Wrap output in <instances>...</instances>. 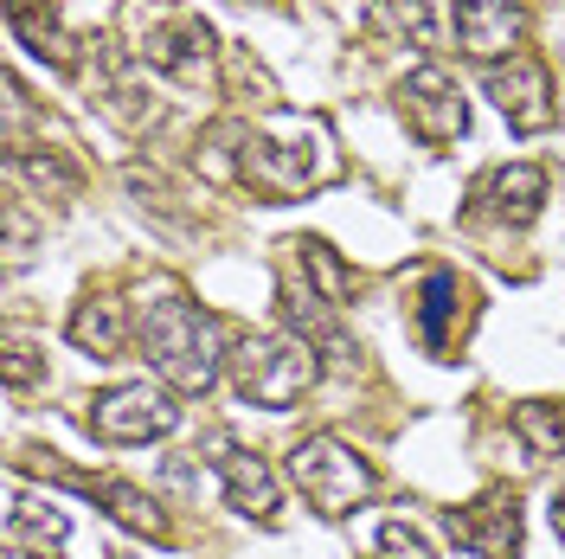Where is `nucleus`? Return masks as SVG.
Segmentation results:
<instances>
[{
    "instance_id": "8",
    "label": "nucleus",
    "mask_w": 565,
    "mask_h": 559,
    "mask_svg": "<svg viewBox=\"0 0 565 559\" xmlns=\"http://www.w3.org/2000/svg\"><path fill=\"white\" fill-rule=\"evenodd\" d=\"M489 97L514 129H546V123L559 116V104H553V77H546L540 59H508V65H494L489 71Z\"/></svg>"
},
{
    "instance_id": "22",
    "label": "nucleus",
    "mask_w": 565,
    "mask_h": 559,
    "mask_svg": "<svg viewBox=\"0 0 565 559\" xmlns=\"http://www.w3.org/2000/svg\"><path fill=\"white\" fill-rule=\"evenodd\" d=\"M553 534H559V540H565V502H559V508H553Z\"/></svg>"
},
{
    "instance_id": "11",
    "label": "nucleus",
    "mask_w": 565,
    "mask_h": 559,
    "mask_svg": "<svg viewBox=\"0 0 565 559\" xmlns=\"http://www.w3.org/2000/svg\"><path fill=\"white\" fill-rule=\"evenodd\" d=\"M527 33L521 0H457V39L469 59H514V45Z\"/></svg>"
},
{
    "instance_id": "19",
    "label": "nucleus",
    "mask_w": 565,
    "mask_h": 559,
    "mask_svg": "<svg viewBox=\"0 0 565 559\" xmlns=\"http://www.w3.org/2000/svg\"><path fill=\"white\" fill-rule=\"evenodd\" d=\"M405 27H412V39L430 45V52L450 45V39H457V0H412V7H405Z\"/></svg>"
},
{
    "instance_id": "16",
    "label": "nucleus",
    "mask_w": 565,
    "mask_h": 559,
    "mask_svg": "<svg viewBox=\"0 0 565 559\" xmlns=\"http://www.w3.org/2000/svg\"><path fill=\"white\" fill-rule=\"evenodd\" d=\"M84 489L97 495L122 527H136V534H148V540H168V515H161V502H154L148 489H136V483H84Z\"/></svg>"
},
{
    "instance_id": "10",
    "label": "nucleus",
    "mask_w": 565,
    "mask_h": 559,
    "mask_svg": "<svg viewBox=\"0 0 565 559\" xmlns=\"http://www.w3.org/2000/svg\"><path fill=\"white\" fill-rule=\"evenodd\" d=\"M212 470H218V483H225V495H232V508H238V515L277 521L282 495H277V476H270V463H264V456L238 451L232 437H212Z\"/></svg>"
},
{
    "instance_id": "14",
    "label": "nucleus",
    "mask_w": 565,
    "mask_h": 559,
    "mask_svg": "<svg viewBox=\"0 0 565 559\" xmlns=\"http://www.w3.org/2000/svg\"><path fill=\"white\" fill-rule=\"evenodd\" d=\"M482 200H489L494 219H508V225H527L533 212H540V200H546V175H540L533 161H514V168L489 175Z\"/></svg>"
},
{
    "instance_id": "3",
    "label": "nucleus",
    "mask_w": 565,
    "mask_h": 559,
    "mask_svg": "<svg viewBox=\"0 0 565 559\" xmlns=\"http://www.w3.org/2000/svg\"><path fill=\"white\" fill-rule=\"evenodd\" d=\"M245 175L257 187H270V193H302V187H316V180L334 175V141L321 123H277V129H264V136H250L245 148Z\"/></svg>"
},
{
    "instance_id": "12",
    "label": "nucleus",
    "mask_w": 565,
    "mask_h": 559,
    "mask_svg": "<svg viewBox=\"0 0 565 559\" xmlns=\"http://www.w3.org/2000/svg\"><path fill=\"white\" fill-rule=\"evenodd\" d=\"M469 315V289H462L457 271H430L424 277V303H418V335L430 354H450L457 348V328Z\"/></svg>"
},
{
    "instance_id": "2",
    "label": "nucleus",
    "mask_w": 565,
    "mask_h": 559,
    "mask_svg": "<svg viewBox=\"0 0 565 559\" xmlns=\"http://www.w3.org/2000/svg\"><path fill=\"white\" fill-rule=\"evenodd\" d=\"M316 373H321L316 348L296 341V335H277V328L245 335V341L232 348V386H238L245 405H264V412H289V405L316 386Z\"/></svg>"
},
{
    "instance_id": "9",
    "label": "nucleus",
    "mask_w": 565,
    "mask_h": 559,
    "mask_svg": "<svg viewBox=\"0 0 565 559\" xmlns=\"http://www.w3.org/2000/svg\"><path fill=\"white\" fill-rule=\"evenodd\" d=\"M450 534L476 559H514L521 553V502L508 489H494L482 502H469L462 515H450Z\"/></svg>"
},
{
    "instance_id": "4",
    "label": "nucleus",
    "mask_w": 565,
    "mask_h": 559,
    "mask_svg": "<svg viewBox=\"0 0 565 559\" xmlns=\"http://www.w3.org/2000/svg\"><path fill=\"white\" fill-rule=\"evenodd\" d=\"M289 476L302 483V495L316 502L321 515H353L366 495H373V470L366 456L341 444V437H302L289 451Z\"/></svg>"
},
{
    "instance_id": "13",
    "label": "nucleus",
    "mask_w": 565,
    "mask_h": 559,
    "mask_svg": "<svg viewBox=\"0 0 565 559\" xmlns=\"http://www.w3.org/2000/svg\"><path fill=\"white\" fill-rule=\"evenodd\" d=\"M129 335H136V315L116 296H84L77 315H71V341L84 354H97V360H116V354L129 348Z\"/></svg>"
},
{
    "instance_id": "6",
    "label": "nucleus",
    "mask_w": 565,
    "mask_h": 559,
    "mask_svg": "<svg viewBox=\"0 0 565 559\" xmlns=\"http://www.w3.org/2000/svg\"><path fill=\"white\" fill-rule=\"evenodd\" d=\"M398 109L412 116V129H418L424 141H457L462 123H469L457 77H450V71H437V65H418L405 84H398Z\"/></svg>"
},
{
    "instance_id": "21",
    "label": "nucleus",
    "mask_w": 565,
    "mask_h": 559,
    "mask_svg": "<svg viewBox=\"0 0 565 559\" xmlns=\"http://www.w3.org/2000/svg\"><path fill=\"white\" fill-rule=\"evenodd\" d=\"M380 553H386V559H437L430 547H424L418 527H405V521H386V527H380Z\"/></svg>"
},
{
    "instance_id": "5",
    "label": "nucleus",
    "mask_w": 565,
    "mask_h": 559,
    "mask_svg": "<svg viewBox=\"0 0 565 559\" xmlns=\"http://www.w3.org/2000/svg\"><path fill=\"white\" fill-rule=\"evenodd\" d=\"M180 424V405L168 386H148V380H129V386H109L90 412V431L104 444H148V437H168Z\"/></svg>"
},
{
    "instance_id": "20",
    "label": "nucleus",
    "mask_w": 565,
    "mask_h": 559,
    "mask_svg": "<svg viewBox=\"0 0 565 559\" xmlns=\"http://www.w3.org/2000/svg\"><path fill=\"white\" fill-rule=\"evenodd\" d=\"M289 251L316 271V283H321V296H328V303H348V296H353V277L341 271V257L321 245V239H302V245H289Z\"/></svg>"
},
{
    "instance_id": "7",
    "label": "nucleus",
    "mask_w": 565,
    "mask_h": 559,
    "mask_svg": "<svg viewBox=\"0 0 565 559\" xmlns=\"http://www.w3.org/2000/svg\"><path fill=\"white\" fill-rule=\"evenodd\" d=\"M136 52L154 71L180 77V84H200L206 77V59H212V27L193 20V13H161V27H148Z\"/></svg>"
},
{
    "instance_id": "18",
    "label": "nucleus",
    "mask_w": 565,
    "mask_h": 559,
    "mask_svg": "<svg viewBox=\"0 0 565 559\" xmlns=\"http://www.w3.org/2000/svg\"><path fill=\"white\" fill-rule=\"evenodd\" d=\"M514 431L527 437L533 463H559L565 456V412L553 405V399H527V405L514 412Z\"/></svg>"
},
{
    "instance_id": "15",
    "label": "nucleus",
    "mask_w": 565,
    "mask_h": 559,
    "mask_svg": "<svg viewBox=\"0 0 565 559\" xmlns=\"http://www.w3.org/2000/svg\"><path fill=\"white\" fill-rule=\"evenodd\" d=\"M7 20H13V33L26 39V52L52 59V65H77L65 27H58V13H52L45 0H7Z\"/></svg>"
},
{
    "instance_id": "1",
    "label": "nucleus",
    "mask_w": 565,
    "mask_h": 559,
    "mask_svg": "<svg viewBox=\"0 0 565 559\" xmlns=\"http://www.w3.org/2000/svg\"><path fill=\"white\" fill-rule=\"evenodd\" d=\"M136 341L174 392H212L232 360V354H218V321L174 277H154L136 289Z\"/></svg>"
},
{
    "instance_id": "17",
    "label": "nucleus",
    "mask_w": 565,
    "mask_h": 559,
    "mask_svg": "<svg viewBox=\"0 0 565 559\" xmlns=\"http://www.w3.org/2000/svg\"><path fill=\"white\" fill-rule=\"evenodd\" d=\"M26 540H33L39 553H45V547H58V540H65V515H58L52 502L33 508L26 489H13V508H7V553L20 559V553H26Z\"/></svg>"
}]
</instances>
